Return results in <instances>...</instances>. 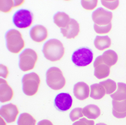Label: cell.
Wrapping results in <instances>:
<instances>
[{
	"instance_id": "cell-31",
	"label": "cell",
	"mask_w": 126,
	"mask_h": 125,
	"mask_svg": "<svg viewBox=\"0 0 126 125\" xmlns=\"http://www.w3.org/2000/svg\"><path fill=\"white\" fill-rule=\"evenodd\" d=\"M0 67H1V70H0V73H1V77L3 78H4V79H6V78H7V77H8V75L9 74V71H8V68L6 67V66H5V65H1V66H0Z\"/></svg>"
},
{
	"instance_id": "cell-17",
	"label": "cell",
	"mask_w": 126,
	"mask_h": 125,
	"mask_svg": "<svg viewBox=\"0 0 126 125\" xmlns=\"http://www.w3.org/2000/svg\"><path fill=\"white\" fill-rule=\"evenodd\" d=\"M83 116L90 120L96 119L101 115V110L95 105H88L83 109Z\"/></svg>"
},
{
	"instance_id": "cell-19",
	"label": "cell",
	"mask_w": 126,
	"mask_h": 125,
	"mask_svg": "<svg viewBox=\"0 0 126 125\" xmlns=\"http://www.w3.org/2000/svg\"><path fill=\"white\" fill-rule=\"evenodd\" d=\"M106 94L105 88L100 83L94 84L90 85V97L94 100H101Z\"/></svg>"
},
{
	"instance_id": "cell-34",
	"label": "cell",
	"mask_w": 126,
	"mask_h": 125,
	"mask_svg": "<svg viewBox=\"0 0 126 125\" xmlns=\"http://www.w3.org/2000/svg\"><path fill=\"white\" fill-rule=\"evenodd\" d=\"M96 125H107L104 123H97Z\"/></svg>"
},
{
	"instance_id": "cell-30",
	"label": "cell",
	"mask_w": 126,
	"mask_h": 125,
	"mask_svg": "<svg viewBox=\"0 0 126 125\" xmlns=\"http://www.w3.org/2000/svg\"><path fill=\"white\" fill-rule=\"evenodd\" d=\"M72 125H95V123L92 120H89L86 118H81L74 123Z\"/></svg>"
},
{
	"instance_id": "cell-9",
	"label": "cell",
	"mask_w": 126,
	"mask_h": 125,
	"mask_svg": "<svg viewBox=\"0 0 126 125\" xmlns=\"http://www.w3.org/2000/svg\"><path fill=\"white\" fill-rule=\"evenodd\" d=\"M18 114L19 110L16 105L13 103H8L3 105L0 109L1 117L8 123L14 122L17 119Z\"/></svg>"
},
{
	"instance_id": "cell-21",
	"label": "cell",
	"mask_w": 126,
	"mask_h": 125,
	"mask_svg": "<svg viewBox=\"0 0 126 125\" xmlns=\"http://www.w3.org/2000/svg\"><path fill=\"white\" fill-rule=\"evenodd\" d=\"M111 44L110 38L108 36H97L94 40L95 47L99 51H103L109 48Z\"/></svg>"
},
{
	"instance_id": "cell-3",
	"label": "cell",
	"mask_w": 126,
	"mask_h": 125,
	"mask_svg": "<svg viewBox=\"0 0 126 125\" xmlns=\"http://www.w3.org/2000/svg\"><path fill=\"white\" fill-rule=\"evenodd\" d=\"M47 85L53 90H60L65 86L66 80L62 71L57 67H51L46 72Z\"/></svg>"
},
{
	"instance_id": "cell-14",
	"label": "cell",
	"mask_w": 126,
	"mask_h": 125,
	"mask_svg": "<svg viewBox=\"0 0 126 125\" xmlns=\"http://www.w3.org/2000/svg\"><path fill=\"white\" fill-rule=\"evenodd\" d=\"M74 95L79 100H85L90 97V89L88 85L84 82H79L74 85Z\"/></svg>"
},
{
	"instance_id": "cell-26",
	"label": "cell",
	"mask_w": 126,
	"mask_h": 125,
	"mask_svg": "<svg viewBox=\"0 0 126 125\" xmlns=\"http://www.w3.org/2000/svg\"><path fill=\"white\" fill-rule=\"evenodd\" d=\"M83 116V109L80 107H77L74 109L72 111H71L70 114H69V117H70V120L72 121H78L79 119L81 118Z\"/></svg>"
},
{
	"instance_id": "cell-8",
	"label": "cell",
	"mask_w": 126,
	"mask_h": 125,
	"mask_svg": "<svg viewBox=\"0 0 126 125\" xmlns=\"http://www.w3.org/2000/svg\"><path fill=\"white\" fill-rule=\"evenodd\" d=\"M92 19L96 25L99 26H106L111 23L113 14L103 8H98L92 13Z\"/></svg>"
},
{
	"instance_id": "cell-15",
	"label": "cell",
	"mask_w": 126,
	"mask_h": 125,
	"mask_svg": "<svg viewBox=\"0 0 126 125\" xmlns=\"http://www.w3.org/2000/svg\"><path fill=\"white\" fill-rule=\"evenodd\" d=\"M14 91L8 83L3 79H0V100L1 103L9 101L12 99Z\"/></svg>"
},
{
	"instance_id": "cell-16",
	"label": "cell",
	"mask_w": 126,
	"mask_h": 125,
	"mask_svg": "<svg viewBox=\"0 0 126 125\" xmlns=\"http://www.w3.org/2000/svg\"><path fill=\"white\" fill-rule=\"evenodd\" d=\"M112 113L114 117L122 119L126 117V100L122 101H112Z\"/></svg>"
},
{
	"instance_id": "cell-18",
	"label": "cell",
	"mask_w": 126,
	"mask_h": 125,
	"mask_svg": "<svg viewBox=\"0 0 126 125\" xmlns=\"http://www.w3.org/2000/svg\"><path fill=\"white\" fill-rule=\"evenodd\" d=\"M70 18L68 14L65 12H58L54 15L53 20L54 24L60 28H65L69 24Z\"/></svg>"
},
{
	"instance_id": "cell-28",
	"label": "cell",
	"mask_w": 126,
	"mask_h": 125,
	"mask_svg": "<svg viewBox=\"0 0 126 125\" xmlns=\"http://www.w3.org/2000/svg\"><path fill=\"white\" fill-rule=\"evenodd\" d=\"M112 28V24L110 23L108 25L102 26H99L94 24V29L95 31L97 34H107L110 31Z\"/></svg>"
},
{
	"instance_id": "cell-4",
	"label": "cell",
	"mask_w": 126,
	"mask_h": 125,
	"mask_svg": "<svg viewBox=\"0 0 126 125\" xmlns=\"http://www.w3.org/2000/svg\"><path fill=\"white\" fill-rule=\"evenodd\" d=\"M40 79L35 72L28 73L22 77V84L23 93L27 96H33L38 91Z\"/></svg>"
},
{
	"instance_id": "cell-29",
	"label": "cell",
	"mask_w": 126,
	"mask_h": 125,
	"mask_svg": "<svg viewBox=\"0 0 126 125\" xmlns=\"http://www.w3.org/2000/svg\"><path fill=\"white\" fill-rule=\"evenodd\" d=\"M102 5L106 7L111 10H114L117 8L119 5V1L117 0H113V1H109V0H102L101 1Z\"/></svg>"
},
{
	"instance_id": "cell-25",
	"label": "cell",
	"mask_w": 126,
	"mask_h": 125,
	"mask_svg": "<svg viewBox=\"0 0 126 125\" xmlns=\"http://www.w3.org/2000/svg\"><path fill=\"white\" fill-rule=\"evenodd\" d=\"M14 7H16L15 1L12 0H1L0 1V10L4 13H8Z\"/></svg>"
},
{
	"instance_id": "cell-1",
	"label": "cell",
	"mask_w": 126,
	"mask_h": 125,
	"mask_svg": "<svg viewBox=\"0 0 126 125\" xmlns=\"http://www.w3.org/2000/svg\"><path fill=\"white\" fill-rule=\"evenodd\" d=\"M44 57L51 61H57L62 58L65 54L63 45L57 39H50L45 43L42 49Z\"/></svg>"
},
{
	"instance_id": "cell-33",
	"label": "cell",
	"mask_w": 126,
	"mask_h": 125,
	"mask_svg": "<svg viewBox=\"0 0 126 125\" xmlns=\"http://www.w3.org/2000/svg\"><path fill=\"white\" fill-rule=\"evenodd\" d=\"M1 125H6V123L3 121V118H2L1 117Z\"/></svg>"
},
{
	"instance_id": "cell-6",
	"label": "cell",
	"mask_w": 126,
	"mask_h": 125,
	"mask_svg": "<svg viewBox=\"0 0 126 125\" xmlns=\"http://www.w3.org/2000/svg\"><path fill=\"white\" fill-rule=\"evenodd\" d=\"M94 54L91 49L87 47H82L73 52L71 59L72 63L77 67H84L91 63Z\"/></svg>"
},
{
	"instance_id": "cell-5",
	"label": "cell",
	"mask_w": 126,
	"mask_h": 125,
	"mask_svg": "<svg viewBox=\"0 0 126 125\" xmlns=\"http://www.w3.org/2000/svg\"><path fill=\"white\" fill-rule=\"evenodd\" d=\"M19 57V67L23 71L33 70L38 59L37 52L32 49H24Z\"/></svg>"
},
{
	"instance_id": "cell-20",
	"label": "cell",
	"mask_w": 126,
	"mask_h": 125,
	"mask_svg": "<svg viewBox=\"0 0 126 125\" xmlns=\"http://www.w3.org/2000/svg\"><path fill=\"white\" fill-rule=\"evenodd\" d=\"M102 60L104 64L111 67L115 65L118 61V55L113 50H107L101 56Z\"/></svg>"
},
{
	"instance_id": "cell-23",
	"label": "cell",
	"mask_w": 126,
	"mask_h": 125,
	"mask_svg": "<svg viewBox=\"0 0 126 125\" xmlns=\"http://www.w3.org/2000/svg\"><path fill=\"white\" fill-rule=\"evenodd\" d=\"M17 125H36V119L28 113L20 114L17 120Z\"/></svg>"
},
{
	"instance_id": "cell-13",
	"label": "cell",
	"mask_w": 126,
	"mask_h": 125,
	"mask_svg": "<svg viewBox=\"0 0 126 125\" xmlns=\"http://www.w3.org/2000/svg\"><path fill=\"white\" fill-rule=\"evenodd\" d=\"M30 35L33 41L37 43L42 42L47 38V29L42 25H36L31 29Z\"/></svg>"
},
{
	"instance_id": "cell-2",
	"label": "cell",
	"mask_w": 126,
	"mask_h": 125,
	"mask_svg": "<svg viewBox=\"0 0 126 125\" xmlns=\"http://www.w3.org/2000/svg\"><path fill=\"white\" fill-rule=\"evenodd\" d=\"M7 49L12 53L18 54L25 46L22 36L20 31L16 29H10L5 35Z\"/></svg>"
},
{
	"instance_id": "cell-11",
	"label": "cell",
	"mask_w": 126,
	"mask_h": 125,
	"mask_svg": "<svg viewBox=\"0 0 126 125\" xmlns=\"http://www.w3.org/2000/svg\"><path fill=\"white\" fill-rule=\"evenodd\" d=\"M94 75L98 79H102L109 76L110 73V67L104 64L102 60L101 56H98L94 63Z\"/></svg>"
},
{
	"instance_id": "cell-24",
	"label": "cell",
	"mask_w": 126,
	"mask_h": 125,
	"mask_svg": "<svg viewBox=\"0 0 126 125\" xmlns=\"http://www.w3.org/2000/svg\"><path fill=\"white\" fill-rule=\"evenodd\" d=\"M105 88L106 93L108 95H111L117 90V84L115 81L111 79H107L100 83Z\"/></svg>"
},
{
	"instance_id": "cell-12",
	"label": "cell",
	"mask_w": 126,
	"mask_h": 125,
	"mask_svg": "<svg viewBox=\"0 0 126 125\" xmlns=\"http://www.w3.org/2000/svg\"><path fill=\"white\" fill-rule=\"evenodd\" d=\"M61 33L67 39H74L79 33V24L75 19H71L69 24L65 28L60 29Z\"/></svg>"
},
{
	"instance_id": "cell-32",
	"label": "cell",
	"mask_w": 126,
	"mask_h": 125,
	"mask_svg": "<svg viewBox=\"0 0 126 125\" xmlns=\"http://www.w3.org/2000/svg\"><path fill=\"white\" fill-rule=\"evenodd\" d=\"M37 125H53V124L47 119H44L37 123Z\"/></svg>"
},
{
	"instance_id": "cell-27",
	"label": "cell",
	"mask_w": 126,
	"mask_h": 125,
	"mask_svg": "<svg viewBox=\"0 0 126 125\" xmlns=\"http://www.w3.org/2000/svg\"><path fill=\"white\" fill-rule=\"evenodd\" d=\"M81 3L84 9L92 10L97 6L98 1L97 0H82Z\"/></svg>"
},
{
	"instance_id": "cell-7",
	"label": "cell",
	"mask_w": 126,
	"mask_h": 125,
	"mask_svg": "<svg viewBox=\"0 0 126 125\" xmlns=\"http://www.w3.org/2000/svg\"><path fill=\"white\" fill-rule=\"evenodd\" d=\"M33 19V14L26 9H20L16 12L13 15V23L16 27L26 29L30 27Z\"/></svg>"
},
{
	"instance_id": "cell-22",
	"label": "cell",
	"mask_w": 126,
	"mask_h": 125,
	"mask_svg": "<svg viewBox=\"0 0 126 125\" xmlns=\"http://www.w3.org/2000/svg\"><path fill=\"white\" fill-rule=\"evenodd\" d=\"M110 97L113 100L116 101L126 100V84L125 83H118L117 84V89L110 95Z\"/></svg>"
},
{
	"instance_id": "cell-10",
	"label": "cell",
	"mask_w": 126,
	"mask_h": 125,
	"mask_svg": "<svg viewBox=\"0 0 126 125\" xmlns=\"http://www.w3.org/2000/svg\"><path fill=\"white\" fill-rule=\"evenodd\" d=\"M72 105V98L67 93H59L54 98V106L58 111L65 112L70 109Z\"/></svg>"
}]
</instances>
